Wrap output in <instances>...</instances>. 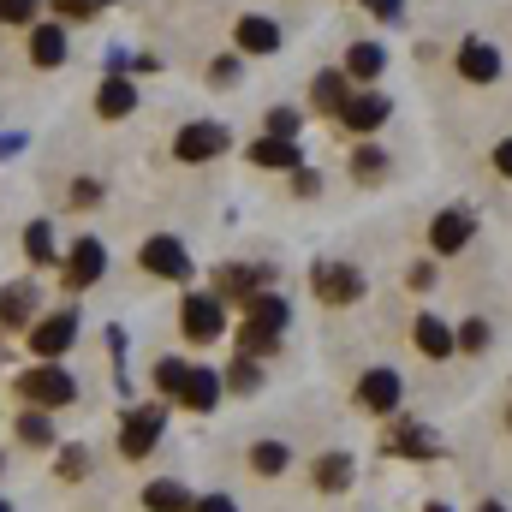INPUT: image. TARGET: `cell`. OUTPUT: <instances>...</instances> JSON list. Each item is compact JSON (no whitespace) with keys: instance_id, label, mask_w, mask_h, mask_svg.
<instances>
[{"instance_id":"6da1fadb","label":"cell","mask_w":512,"mask_h":512,"mask_svg":"<svg viewBox=\"0 0 512 512\" xmlns=\"http://www.w3.org/2000/svg\"><path fill=\"white\" fill-rule=\"evenodd\" d=\"M12 393L24 399V405H36V411H66V405H78V376L66 370V364H30Z\"/></svg>"},{"instance_id":"74e56055","label":"cell","mask_w":512,"mask_h":512,"mask_svg":"<svg viewBox=\"0 0 512 512\" xmlns=\"http://www.w3.org/2000/svg\"><path fill=\"white\" fill-rule=\"evenodd\" d=\"M72 209H90V203H102V179H72Z\"/></svg>"},{"instance_id":"8d00e7d4","label":"cell","mask_w":512,"mask_h":512,"mask_svg":"<svg viewBox=\"0 0 512 512\" xmlns=\"http://www.w3.org/2000/svg\"><path fill=\"white\" fill-rule=\"evenodd\" d=\"M102 6H108V0H54V12H60V24H66V18H78V24H84V18H96Z\"/></svg>"},{"instance_id":"7c38bea8","label":"cell","mask_w":512,"mask_h":512,"mask_svg":"<svg viewBox=\"0 0 512 512\" xmlns=\"http://www.w3.org/2000/svg\"><path fill=\"white\" fill-rule=\"evenodd\" d=\"M66 24L60 18H36L30 24V66H42V72H54V66H66Z\"/></svg>"},{"instance_id":"9a60e30c","label":"cell","mask_w":512,"mask_h":512,"mask_svg":"<svg viewBox=\"0 0 512 512\" xmlns=\"http://www.w3.org/2000/svg\"><path fill=\"white\" fill-rule=\"evenodd\" d=\"M429 245H435V256L465 251V245H471V209H441L435 227H429Z\"/></svg>"},{"instance_id":"7a4b0ae2","label":"cell","mask_w":512,"mask_h":512,"mask_svg":"<svg viewBox=\"0 0 512 512\" xmlns=\"http://www.w3.org/2000/svg\"><path fill=\"white\" fill-rule=\"evenodd\" d=\"M310 292L322 298V304H334V310H346V304H358L364 292H370V280H364V268H352V262H316L310 268Z\"/></svg>"},{"instance_id":"603a6c76","label":"cell","mask_w":512,"mask_h":512,"mask_svg":"<svg viewBox=\"0 0 512 512\" xmlns=\"http://www.w3.org/2000/svg\"><path fill=\"white\" fill-rule=\"evenodd\" d=\"M96 114H102V120H126V114H137V84H131V78H108V84L96 90Z\"/></svg>"},{"instance_id":"f546056e","label":"cell","mask_w":512,"mask_h":512,"mask_svg":"<svg viewBox=\"0 0 512 512\" xmlns=\"http://www.w3.org/2000/svg\"><path fill=\"white\" fill-rule=\"evenodd\" d=\"M108 352H114V387L131 399V376H126V352H131V340H126V328L120 322H108Z\"/></svg>"},{"instance_id":"ee69618b","label":"cell","mask_w":512,"mask_h":512,"mask_svg":"<svg viewBox=\"0 0 512 512\" xmlns=\"http://www.w3.org/2000/svg\"><path fill=\"white\" fill-rule=\"evenodd\" d=\"M495 167L512 179V137H501V143H495Z\"/></svg>"},{"instance_id":"5b68a950","label":"cell","mask_w":512,"mask_h":512,"mask_svg":"<svg viewBox=\"0 0 512 512\" xmlns=\"http://www.w3.org/2000/svg\"><path fill=\"white\" fill-rule=\"evenodd\" d=\"M179 328H185L191 346H215V340L227 334V304H221L215 292H191V298L179 304Z\"/></svg>"},{"instance_id":"cb8c5ba5","label":"cell","mask_w":512,"mask_h":512,"mask_svg":"<svg viewBox=\"0 0 512 512\" xmlns=\"http://www.w3.org/2000/svg\"><path fill=\"white\" fill-rule=\"evenodd\" d=\"M191 501H197V495H191L179 477H155V483L143 489V507L149 512H191Z\"/></svg>"},{"instance_id":"c3c4849f","label":"cell","mask_w":512,"mask_h":512,"mask_svg":"<svg viewBox=\"0 0 512 512\" xmlns=\"http://www.w3.org/2000/svg\"><path fill=\"white\" fill-rule=\"evenodd\" d=\"M507 429H512V411H507Z\"/></svg>"},{"instance_id":"d590c367","label":"cell","mask_w":512,"mask_h":512,"mask_svg":"<svg viewBox=\"0 0 512 512\" xmlns=\"http://www.w3.org/2000/svg\"><path fill=\"white\" fill-rule=\"evenodd\" d=\"M36 12H42V0H0V24H36Z\"/></svg>"},{"instance_id":"8fae6325","label":"cell","mask_w":512,"mask_h":512,"mask_svg":"<svg viewBox=\"0 0 512 512\" xmlns=\"http://www.w3.org/2000/svg\"><path fill=\"white\" fill-rule=\"evenodd\" d=\"M36 304H42L36 280H6V286H0V334L30 328V322H36Z\"/></svg>"},{"instance_id":"e0dca14e","label":"cell","mask_w":512,"mask_h":512,"mask_svg":"<svg viewBox=\"0 0 512 512\" xmlns=\"http://www.w3.org/2000/svg\"><path fill=\"white\" fill-rule=\"evenodd\" d=\"M411 340H417V352H423V358H435V364L459 352V340H453V328H447L441 316H429V310H423V316L411 322Z\"/></svg>"},{"instance_id":"30bf717a","label":"cell","mask_w":512,"mask_h":512,"mask_svg":"<svg viewBox=\"0 0 512 512\" xmlns=\"http://www.w3.org/2000/svg\"><path fill=\"white\" fill-rule=\"evenodd\" d=\"M352 399H358V411L387 417V411L405 399V382H399V370H364V376H358V387H352Z\"/></svg>"},{"instance_id":"3957f363","label":"cell","mask_w":512,"mask_h":512,"mask_svg":"<svg viewBox=\"0 0 512 512\" xmlns=\"http://www.w3.org/2000/svg\"><path fill=\"white\" fill-rule=\"evenodd\" d=\"M72 346H78V310H72V304L30 322V352H36V364H60Z\"/></svg>"},{"instance_id":"f1b7e54d","label":"cell","mask_w":512,"mask_h":512,"mask_svg":"<svg viewBox=\"0 0 512 512\" xmlns=\"http://www.w3.org/2000/svg\"><path fill=\"white\" fill-rule=\"evenodd\" d=\"M54 477H60V483H84V477H90V453H84L78 441H72V447H60V459H54Z\"/></svg>"},{"instance_id":"836d02e7","label":"cell","mask_w":512,"mask_h":512,"mask_svg":"<svg viewBox=\"0 0 512 512\" xmlns=\"http://www.w3.org/2000/svg\"><path fill=\"white\" fill-rule=\"evenodd\" d=\"M221 387H227V393H256V387H262V370H256V358H245V352H239V364L221 376Z\"/></svg>"},{"instance_id":"2e32d148","label":"cell","mask_w":512,"mask_h":512,"mask_svg":"<svg viewBox=\"0 0 512 512\" xmlns=\"http://www.w3.org/2000/svg\"><path fill=\"white\" fill-rule=\"evenodd\" d=\"M12 435H18V447H30V453H42V447H60V435H54V411H36V405H18V417H12Z\"/></svg>"},{"instance_id":"d4e9b609","label":"cell","mask_w":512,"mask_h":512,"mask_svg":"<svg viewBox=\"0 0 512 512\" xmlns=\"http://www.w3.org/2000/svg\"><path fill=\"white\" fill-rule=\"evenodd\" d=\"M387 114H393V108H387V96H376V90H370V96H352L340 120H346L352 131H382V126H387Z\"/></svg>"},{"instance_id":"4fadbf2b","label":"cell","mask_w":512,"mask_h":512,"mask_svg":"<svg viewBox=\"0 0 512 512\" xmlns=\"http://www.w3.org/2000/svg\"><path fill=\"white\" fill-rule=\"evenodd\" d=\"M352 477H358V465H352V453H340V447H328V453L310 465V489H316V495H346Z\"/></svg>"},{"instance_id":"d6a6232c","label":"cell","mask_w":512,"mask_h":512,"mask_svg":"<svg viewBox=\"0 0 512 512\" xmlns=\"http://www.w3.org/2000/svg\"><path fill=\"white\" fill-rule=\"evenodd\" d=\"M185 370H191L185 358H161V364H155V393H161V399H179V387H185Z\"/></svg>"},{"instance_id":"f6af8a7d","label":"cell","mask_w":512,"mask_h":512,"mask_svg":"<svg viewBox=\"0 0 512 512\" xmlns=\"http://www.w3.org/2000/svg\"><path fill=\"white\" fill-rule=\"evenodd\" d=\"M483 512H507V507H501V501H483Z\"/></svg>"},{"instance_id":"44dd1931","label":"cell","mask_w":512,"mask_h":512,"mask_svg":"<svg viewBox=\"0 0 512 512\" xmlns=\"http://www.w3.org/2000/svg\"><path fill=\"white\" fill-rule=\"evenodd\" d=\"M274 48H280V24L262 12H245L239 18V54H274Z\"/></svg>"},{"instance_id":"7dc6e473","label":"cell","mask_w":512,"mask_h":512,"mask_svg":"<svg viewBox=\"0 0 512 512\" xmlns=\"http://www.w3.org/2000/svg\"><path fill=\"white\" fill-rule=\"evenodd\" d=\"M0 512H12V507H6V501H0Z\"/></svg>"},{"instance_id":"681fc988","label":"cell","mask_w":512,"mask_h":512,"mask_svg":"<svg viewBox=\"0 0 512 512\" xmlns=\"http://www.w3.org/2000/svg\"><path fill=\"white\" fill-rule=\"evenodd\" d=\"M0 471H6V459H0Z\"/></svg>"},{"instance_id":"9c48e42d","label":"cell","mask_w":512,"mask_h":512,"mask_svg":"<svg viewBox=\"0 0 512 512\" xmlns=\"http://www.w3.org/2000/svg\"><path fill=\"white\" fill-rule=\"evenodd\" d=\"M137 262H143V274H155V280H191V274H197V268H191V256H185V245H179L173 233L143 239Z\"/></svg>"},{"instance_id":"83f0119b","label":"cell","mask_w":512,"mask_h":512,"mask_svg":"<svg viewBox=\"0 0 512 512\" xmlns=\"http://www.w3.org/2000/svg\"><path fill=\"white\" fill-rule=\"evenodd\" d=\"M352 179H358V185H376V179H387V155L376 149V143H364V149L352 155Z\"/></svg>"},{"instance_id":"277c9868","label":"cell","mask_w":512,"mask_h":512,"mask_svg":"<svg viewBox=\"0 0 512 512\" xmlns=\"http://www.w3.org/2000/svg\"><path fill=\"white\" fill-rule=\"evenodd\" d=\"M161 429H167V405H126V417H120V459H149L161 447Z\"/></svg>"},{"instance_id":"4316f807","label":"cell","mask_w":512,"mask_h":512,"mask_svg":"<svg viewBox=\"0 0 512 512\" xmlns=\"http://www.w3.org/2000/svg\"><path fill=\"white\" fill-rule=\"evenodd\" d=\"M24 256H30V268H54L60 262V245H54V227L48 221H30L24 227Z\"/></svg>"},{"instance_id":"484cf974","label":"cell","mask_w":512,"mask_h":512,"mask_svg":"<svg viewBox=\"0 0 512 512\" xmlns=\"http://www.w3.org/2000/svg\"><path fill=\"white\" fill-rule=\"evenodd\" d=\"M382 66H387V48H382V42H352V48H346V78L370 84V78H382Z\"/></svg>"},{"instance_id":"4dcf8cb0","label":"cell","mask_w":512,"mask_h":512,"mask_svg":"<svg viewBox=\"0 0 512 512\" xmlns=\"http://www.w3.org/2000/svg\"><path fill=\"white\" fill-rule=\"evenodd\" d=\"M245 304H251V322H262V328H274V334L286 328V304H280L274 292H256V298H245Z\"/></svg>"},{"instance_id":"d6986e66","label":"cell","mask_w":512,"mask_h":512,"mask_svg":"<svg viewBox=\"0 0 512 512\" xmlns=\"http://www.w3.org/2000/svg\"><path fill=\"white\" fill-rule=\"evenodd\" d=\"M387 453H399V459H435L441 441H435V429H423V423H399V429L387 435Z\"/></svg>"},{"instance_id":"ba28073f","label":"cell","mask_w":512,"mask_h":512,"mask_svg":"<svg viewBox=\"0 0 512 512\" xmlns=\"http://www.w3.org/2000/svg\"><path fill=\"white\" fill-rule=\"evenodd\" d=\"M268 280H274V262H227V268H215V298L221 304H245Z\"/></svg>"},{"instance_id":"ffe728a7","label":"cell","mask_w":512,"mask_h":512,"mask_svg":"<svg viewBox=\"0 0 512 512\" xmlns=\"http://www.w3.org/2000/svg\"><path fill=\"white\" fill-rule=\"evenodd\" d=\"M251 161L262 167V173H298V143H286V137H256L251 143Z\"/></svg>"},{"instance_id":"b9f144b4","label":"cell","mask_w":512,"mask_h":512,"mask_svg":"<svg viewBox=\"0 0 512 512\" xmlns=\"http://www.w3.org/2000/svg\"><path fill=\"white\" fill-rule=\"evenodd\" d=\"M292 191H298V197H316V191H322V173L298 167V173H292Z\"/></svg>"},{"instance_id":"60d3db41","label":"cell","mask_w":512,"mask_h":512,"mask_svg":"<svg viewBox=\"0 0 512 512\" xmlns=\"http://www.w3.org/2000/svg\"><path fill=\"white\" fill-rule=\"evenodd\" d=\"M364 6H370L382 24H399V18H405V0H364Z\"/></svg>"},{"instance_id":"5bb4252c","label":"cell","mask_w":512,"mask_h":512,"mask_svg":"<svg viewBox=\"0 0 512 512\" xmlns=\"http://www.w3.org/2000/svg\"><path fill=\"white\" fill-rule=\"evenodd\" d=\"M221 393H227V387H221V370L191 364V370H185V387H179V405H185V411H215Z\"/></svg>"},{"instance_id":"8992f818","label":"cell","mask_w":512,"mask_h":512,"mask_svg":"<svg viewBox=\"0 0 512 512\" xmlns=\"http://www.w3.org/2000/svg\"><path fill=\"white\" fill-rule=\"evenodd\" d=\"M227 143H233V137H227L221 120H191V126H179V137H173V161L203 167V161H221Z\"/></svg>"},{"instance_id":"ac0fdd59","label":"cell","mask_w":512,"mask_h":512,"mask_svg":"<svg viewBox=\"0 0 512 512\" xmlns=\"http://www.w3.org/2000/svg\"><path fill=\"white\" fill-rule=\"evenodd\" d=\"M459 78L495 84V78H501V54H495L489 42H459Z\"/></svg>"},{"instance_id":"7402d4cb","label":"cell","mask_w":512,"mask_h":512,"mask_svg":"<svg viewBox=\"0 0 512 512\" xmlns=\"http://www.w3.org/2000/svg\"><path fill=\"white\" fill-rule=\"evenodd\" d=\"M310 102H316V114H346V102H352L346 72H316L310 78Z\"/></svg>"},{"instance_id":"1f68e13d","label":"cell","mask_w":512,"mask_h":512,"mask_svg":"<svg viewBox=\"0 0 512 512\" xmlns=\"http://www.w3.org/2000/svg\"><path fill=\"white\" fill-rule=\"evenodd\" d=\"M251 471L256 477H280V471H286V447H280V441H256L251 447Z\"/></svg>"},{"instance_id":"e575fe53","label":"cell","mask_w":512,"mask_h":512,"mask_svg":"<svg viewBox=\"0 0 512 512\" xmlns=\"http://www.w3.org/2000/svg\"><path fill=\"white\" fill-rule=\"evenodd\" d=\"M262 137H286V143H292V137H298V114H292V108H268V114H262Z\"/></svg>"},{"instance_id":"7bdbcfd3","label":"cell","mask_w":512,"mask_h":512,"mask_svg":"<svg viewBox=\"0 0 512 512\" xmlns=\"http://www.w3.org/2000/svg\"><path fill=\"white\" fill-rule=\"evenodd\" d=\"M191 512H239V507H233V495H197Z\"/></svg>"},{"instance_id":"bcb514c9","label":"cell","mask_w":512,"mask_h":512,"mask_svg":"<svg viewBox=\"0 0 512 512\" xmlns=\"http://www.w3.org/2000/svg\"><path fill=\"white\" fill-rule=\"evenodd\" d=\"M423 512H453V507H441V501H429V507H423Z\"/></svg>"},{"instance_id":"52a82bcc","label":"cell","mask_w":512,"mask_h":512,"mask_svg":"<svg viewBox=\"0 0 512 512\" xmlns=\"http://www.w3.org/2000/svg\"><path fill=\"white\" fill-rule=\"evenodd\" d=\"M102 274H108V245H102V239H78L72 251L60 256V286H66L72 298H78V292H90Z\"/></svg>"},{"instance_id":"f35d334b","label":"cell","mask_w":512,"mask_h":512,"mask_svg":"<svg viewBox=\"0 0 512 512\" xmlns=\"http://www.w3.org/2000/svg\"><path fill=\"white\" fill-rule=\"evenodd\" d=\"M209 84H221V90H227V84H239V54H221V60L209 66Z\"/></svg>"},{"instance_id":"ab89813d","label":"cell","mask_w":512,"mask_h":512,"mask_svg":"<svg viewBox=\"0 0 512 512\" xmlns=\"http://www.w3.org/2000/svg\"><path fill=\"white\" fill-rule=\"evenodd\" d=\"M453 340H459L465 352H483V346H489V322H465V328H459Z\"/></svg>"}]
</instances>
